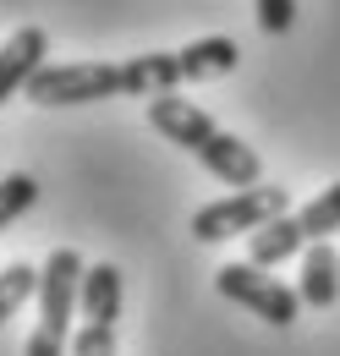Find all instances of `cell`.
I'll use <instances>...</instances> for the list:
<instances>
[{
    "instance_id": "cell-7",
    "label": "cell",
    "mask_w": 340,
    "mask_h": 356,
    "mask_svg": "<svg viewBox=\"0 0 340 356\" xmlns=\"http://www.w3.org/2000/svg\"><path fill=\"white\" fill-rule=\"evenodd\" d=\"M297 296H302V307H335V296H340V252L330 241H313V247L302 252Z\"/></svg>"
},
{
    "instance_id": "cell-13",
    "label": "cell",
    "mask_w": 340,
    "mask_h": 356,
    "mask_svg": "<svg viewBox=\"0 0 340 356\" xmlns=\"http://www.w3.org/2000/svg\"><path fill=\"white\" fill-rule=\"evenodd\" d=\"M28 296H39V268L33 264H6L0 268V323L17 318V307Z\"/></svg>"
},
{
    "instance_id": "cell-14",
    "label": "cell",
    "mask_w": 340,
    "mask_h": 356,
    "mask_svg": "<svg viewBox=\"0 0 340 356\" xmlns=\"http://www.w3.org/2000/svg\"><path fill=\"white\" fill-rule=\"evenodd\" d=\"M72 356H116V329L110 323H83L77 340H72Z\"/></svg>"
},
{
    "instance_id": "cell-3",
    "label": "cell",
    "mask_w": 340,
    "mask_h": 356,
    "mask_svg": "<svg viewBox=\"0 0 340 356\" xmlns=\"http://www.w3.org/2000/svg\"><path fill=\"white\" fill-rule=\"evenodd\" d=\"M83 252L55 247L39 268V323L22 356H72V312H83Z\"/></svg>"
},
{
    "instance_id": "cell-2",
    "label": "cell",
    "mask_w": 340,
    "mask_h": 356,
    "mask_svg": "<svg viewBox=\"0 0 340 356\" xmlns=\"http://www.w3.org/2000/svg\"><path fill=\"white\" fill-rule=\"evenodd\" d=\"M148 127L160 137H170L176 148H187L214 181H225V186H236V192L263 186V159H258L242 137L225 132L209 110H198L192 99H176V93L148 99Z\"/></svg>"
},
{
    "instance_id": "cell-12",
    "label": "cell",
    "mask_w": 340,
    "mask_h": 356,
    "mask_svg": "<svg viewBox=\"0 0 340 356\" xmlns=\"http://www.w3.org/2000/svg\"><path fill=\"white\" fill-rule=\"evenodd\" d=\"M33 203H39V181L28 176V170H11V176H0V230H11V225L22 220Z\"/></svg>"
},
{
    "instance_id": "cell-1",
    "label": "cell",
    "mask_w": 340,
    "mask_h": 356,
    "mask_svg": "<svg viewBox=\"0 0 340 356\" xmlns=\"http://www.w3.org/2000/svg\"><path fill=\"white\" fill-rule=\"evenodd\" d=\"M176 88H181L176 49H148L132 60H49L28 83V99L49 110H72V104H99V99H160Z\"/></svg>"
},
{
    "instance_id": "cell-10",
    "label": "cell",
    "mask_w": 340,
    "mask_h": 356,
    "mask_svg": "<svg viewBox=\"0 0 340 356\" xmlns=\"http://www.w3.org/2000/svg\"><path fill=\"white\" fill-rule=\"evenodd\" d=\"M83 318L116 329V318H121V268L116 264H88V274H83Z\"/></svg>"
},
{
    "instance_id": "cell-9",
    "label": "cell",
    "mask_w": 340,
    "mask_h": 356,
    "mask_svg": "<svg viewBox=\"0 0 340 356\" xmlns=\"http://www.w3.org/2000/svg\"><path fill=\"white\" fill-rule=\"evenodd\" d=\"M297 252H307V236H302L297 214L269 220L263 230H253V241H247V264H258V268H275V264H286V258H297Z\"/></svg>"
},
{
    "instance_id": "cell-5",
    "label": "cell",
    "mask_w": 340,
    "mask_h": 356,
    "mask_svg": "<svg viewBox=\"0 0 340 356\" xmlns=\"http://www.w3.org/2000/svg\"><path fill=\"white\" fill-rule=\"evenodd\" d=\"M214 291L225 296V302H236V307H247L253 318L263 323H275V329H291L302 312V296L291 285H280L275 274H263L258 264H225L214 274Z\"/></svg>"
},
{
    "instance_id": "cell-6",
    "label": "cell",
    "mask_w": 340,
    "mask_h": 356,
    "mask_svg": "<svg viewBox=\"0 0 340 356\" xmlns=\"http://www.w3.org/2000/svg\"><path fill=\"white\" fill-rule=\"evenodd\" d=\"M44 55H49V33H44L39 22L17 28V33L0 44V104H6L11 93H28V83L49 66Z\"/></svg>"
},
{
    "instance_id": "cell-4",
    "label": "cell",
    "mask_w": 340,
    "mask_h": 356,
    "mask_svg": "<svg viewBox=\"0 0 340 356\" xmlns=\"http://www.w3.org/2000/svg\"><path fill=\"white\" fill-rule=\"evenodd\" d=\"M280 214H291V192L286 186H247V192H231L219 203H203L192 214V236L198 241H225V236H242V230L253 236V230H263Z\"/></svg>"
},
{
    "instance_id": "cell-8",
    "label": "cell",
    "mask_w": 340,
    "mask_h": 356,
    "mask_svg": "<svg viewBox=\"0 0 340 356\" xmlns=\"http://www.w3.org/2000/svg\"><path fill=\"white\" fill-rule=\"evenodd\" d=\"M176 60H181V83H209V77L236 72L242 49H236V39H225V33H209V39H192L187 49H176Z\"/></svg>"
},
{
    "instance_id": "cell-11",
    "label": "cell",
    "mask_w": 340,
    "mask_h": 356,
    "mask_svg": "<svg viewBox=\"0 0 340 356\" xmlns=\"http://www.w3.org/2000/svg\"><path fill=\"white\" fill-rule=\"evenodd\" d=\"M297 225H302V236H307V247L335 236V230H340V181H335V186H324V192H318V197L302 209Z\"/></svg>"
},
{
    "instance_id": "cell-15",
    "label": "cell",
    "mask_w": 340,
    "mask_h": 356,
    "mask_svg": "<svg viewBox=\"0 0 340 356\" xmlns=\"http://www.w3.org/2000/svg\"><path fill=\"white\" fill-rule=\"evenodd\" d=\"M297 22V0H258V28L275 39V33H291Z\"/></svg>"
}]
</instances>
